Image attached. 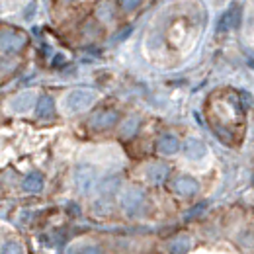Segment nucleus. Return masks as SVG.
Segmentation results:
<instances>
[{"mask_svg": "<svg viewBox=\"0 0 254 254\" xmlns=\"http://www.w3.org/2000/svg\"><path fill=\"white\" fill-rule=\"evenodd\" d=\"M120 203H122V209L126 211L127 215L133 217L145 205V191L141 190L139 186H129V188H126V190L122 191Z\"/></svg>", "mask_w": 254, "mask_h": 254, "instance_id": "nucleus-1", "label": "nucleus"}, {"mask_svg": "<svg viewBox=\"0 0 254 254\" xmlns=\"http://www.w3.org/2000/svg\"><path fill=\"white\" fill-rule=\"evenodd\" d=\"M28 45V37L16 30H2L0 32V53L2 55H16Z\"/></svg>", "mask_w": 254, "mask_h": 254, "instance_id": "nucleus-2", "label": "nucleus"}, {"mask_svg": "<svg viewBox=\"0 0 254 254\" xmlns=\"http://www.w3.org/2000/svg\"><path fill=\"white\" fill-rule=\"evenodd\" d=\"M94 102L96 92H92V90H72L64 98V108L68 112H72V114H78V112L88 110Z\"/></svg>", "mask_w": 254, "mask_h": 254, "instance_id": "nucleus-3", "label": "nucleus"}, {"mask_svg": "<svg viewBox=\"0 0 254 254\" xmlns=\"http://www.w3.org/2000/svg\"><path fill=\"white\" fill-rule=\"evenodd\" d=\"M96 180H98V174H96V168L90 164H78L76 170H74V182H76V188L80 193H90L96 188Z\"/></svg>", "mask_w": 254, "mask_h": 254, "instance_id": "nucleus-4", "label": "nucleus"}, {"mask_svg": "<svg viewBox=\"0 0 254 254\" xmlns=\"http://www.w3.org/2000/svg\"><path fill=\"white\" fill-rule=\"evenodd\" d=\"M120 122V114L116 110H110V108H102V110H96L94 114L90 116L88 120V126L92 127L94 131H104V129H110Z\"/></svg>", "mask_w": 254, "mask_h": 254, "instance_id": "nucleus-5", "label": "nucleus"}, {"mask_svg": "<svg viewBox=\"0 0 254 254\" xmlns=\"http://www.w3.org/2000/svg\"><path fill=\"white\" fill-rule=\"evenodd\" d=\"M172 190H174V193H178V195H182V197H193V195L197 193V190H199V182H197L193 176L182 174V176L174 178Z\"/></svg>", "mask_w": 254, "mask_h": 254, "instance_id": "nucleus-6", "label": "nucleus"}, {"mask_svg": "<svg viewBox=\"0 0 254 254\" xmlns=\"http://www.w3.org/2000/svg\"><path fill=\"white\" fill-rule=\"evenodd\" d=\"M182 153L188 160H201L205 155H207V147L201 139L197 137H188L182 145Z\"/></svg>", "mask_w": 254, "mask_h": 254, "instance_id": "nucleus-7", "label": "nucleus"}, {"mask_svg": "<svg viewBox=\"0 0 254 254\" xmlns=\"http://www.w3.org/2000/svg\"><path fill=\"white\" fill-rule=\"evenodd\" d=\"M170 176V166L164 164V162H153L149 168H147V180L153 184V186H162Z\"/></svg>", "mask_w": 254, "mask_h": 254, "instance_id": "nucleus-8", "label": "nucleus"}, {"mask_svg": "<svg viewBox=\"0 0 254 254\" xmlns=\"http://www.w3.org/2000/svg\"><path fill=\"white\" fill-rule=\"evenodd\" d=\"M157 151L164 157H172L180 151V141L172 133H162L159 137V143H157Z\"/></svg>", "mask_w": 254, "mask_h": 254, "instance_id": "nucleus-9", "label": "nucleus"}, {"mask_svg": "<svg viewBox=\"0 0 254 254\" xmlns=\"http://www.w3.org/2000/svg\"><path fill=\"white\" fill-rule=\"evenodd\" d=\"M35 116H37L39 120H51V118L55 116V100L49 94H41L37 98Z\"/></svg>", "mask_w": 254, "mask_h": 254, "instance_id": "nucleus-10", "label": "nucleus"}, {"mask_svg": "<svg viewBox=\"0 0 254 254\" xmlns=\"http://www.w3.org/2000/svg\"><path fill=\"white\" fill-rule=\"evenodd\" d=\"M33 104H35V94L33 92H22V94H18L16 98L10 100L8 108L12 112H16V114H24L30 108H33Z\"/></svg>", "mask_w": 254, "mask_h": 254, "instance_id": "nucleus-11", "label": "nucleus"}, {"mask_svg": "<svg viewBox=\"0 0 254 254\" xmlns=\"http://www.w3.org/2000/svg\"><path fill=\"white\" fill-rule=\"evenodd\" d=\"M94 14H96V20H100V22H104V24H110V22L116 20L118 6H116L114 2H110V0H104V2H100V4L96 6Z\"/></svg>", "mask_w": 254, "mask_h": 254, "instance_id": "nucleus-12", "label": "nucleus"}, {"mask_svg": "<svg viewBox=\"0 0 254 254\" xmlns=\"http://www.w3.org/2000/svg\"><path fill=\"white\" fill-rule=\"evenodd\" d=\"M239 18H241V10H239L237 6H233L231 10H227L221 18H219V22H217V32H229V30L237 28Z\"/></svg>", "mask_w": 254, "mask_h": 254, "instance_id": "nucleus-13", "label": "nucleus"}, {"mask_svg": "<svg viewBox=\"0 0 254 254\" xmlns=\"http://www.w3.org/2000/svg\"><path fill=\"white\" fill-rule=\"evenodd\" d=\"M191 247V241L188 235H178L168 243V253L170 254H188Z\"/></svg>", "mask_w": 254, "mask_h": 254, "instance_id": "nucleus-14", "label": "nucleus"}, {"mask_svg": "<svg viewBox=\"0 0 254 254\" xmlns=\"http://www.w3.org/2000/svg\"><path fill=\"white\" fill-rule=\"evenodd\" d=\"M22 188L24 191H30V193H37V191L43 190V176L39 172H30L24 182H22Z\"/></svg>", "mask_w": 254, "mask_h": 254, "instance_id": "nucleus-15", "label": "nucleus"}, {"mask_svg": "<svg viewBox=\"0 0 254 254\" xmlns=\"http://www.w3.org/2000/svg\"><path fill=\"white\" fill-rule=\"evenodd\" d=\"M139 118H135V116H131V118H127L126 122L120 126V137H124V139H131V137H135V133H137V129H139Z\"/></svg>", "mask_w": 254, "mask_h": 254, "instance_id": "nucleus-16", "label": "nucleus"}, {"mask_svg": "<svg viewBox=\"0 0 254 254\" xmlns=\"http://www.w3.org/2000/svg\"><path fill=\"white\" fill-rule=\"evenodd\" d=\"M0 254H24V249L16 241H6L0 245Z\"/></svg>", "mask_w": 254, "mask_h": 254, "instance_id": "nucleus-17", "label": "nucleus"}, {"mask_svg": "<svg viewBox=\"0 0 254 254\" xmlns=\"http://www.w3.org/2000/svg\"><path fill=\"white\" fill-rule=\"evenodd\" d=\"M100 26L96 24L94 20H88V22H84V26H82V35H86V37H90V39H96L98 35H100Z\"/></svg>", "mask_w": 254, "mask_h": 254, "instance_id": "nucleus-18", "label": "nucleus"}, {"mask_svg": "<svg viewBox=\"0 0 254 254\" xmlns=\"http://www.w3.org/2000/svg\"><path fill=\"white\" fill-rule=\"evenodd\" d=\"M141 4H143V0H118V4H116V6H118L122 12L129 14V12H135Z\"/></svg>", "mask_w": 254, "mask_h": 254, "instance_id": "nucleus-19", "label": "nucleus"}, {"mask_svg": "<svg viewBox=\"0 0 254 254\" xmlns=\"http://www.w3.org/2000/svg\"><path fill=\"white\" fill-rule=\"evenodd\" d=\"M78 254H104V253H102V249H100V247H96V245H88V247H82Z\"/></svg>", "mask_w": 254, "mask_h": 254, "instance_id": "nucleus-20", "label": "nucleus"}, {"mask_svg": "<svg viewBox=\"0 0 254 254\" xmlns=\"http://www.w3.org/2000/svg\"><path fill=\"white\" fill-rule=\"evenodd\" d=\"M55 66H61V64H64V57L63 55H57V57H55Z\"/></svg>", "mask_w": 254, "mask_h": 254, "instance_id": "nucleus-21", "label": "nucleus"}, {"mask_svg": "<svg viewBox=\"0 0 254 254\" xmlns=\"http://www.w3.org/2000/svg\"><path fill=\"white\" fill-rule=\"evenodd\" d=\"M61 2H64V4H72V2H78V0H61Z\"/></svg>", "mask_w": 254, "mask_h": 254, "instance_id": "nucleus-22", "label": "nucleus"}]
</instances>
